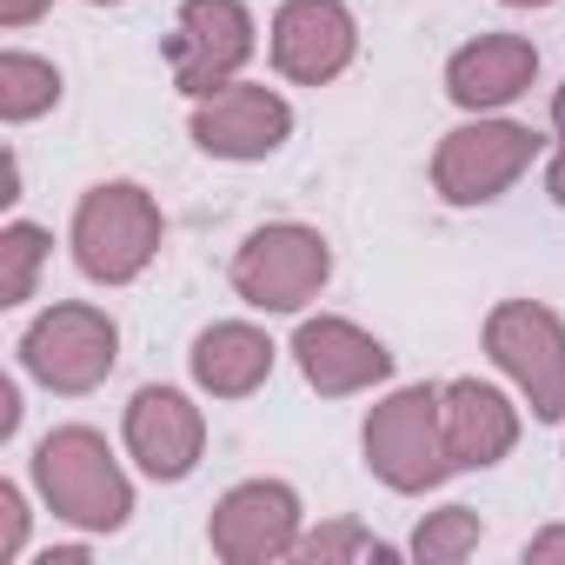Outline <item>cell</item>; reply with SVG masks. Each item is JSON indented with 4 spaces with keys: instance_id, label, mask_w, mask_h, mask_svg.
Instances as JSON below:
<instances>
[{
    "instance_id": "obj_18",
    "label": "cell",
    "mask_w": 565,
    "mask_h": 565,
    "mask_svg": "<svg viewBox=\"0 0 565 565\" xmlns=\"http://www.w3.org/2000/svg\"><path fill=\"white\" fill-rule=\"evenodd\" d=\"M47 253H54L47 226H34V220H8V226H0V307L34 300V279H41Z\"/></svg>"
},
{
    "instance_id": "obj_1",
    "label": "cell",
    "mask_w": 565,
    "mask_h": 565,
    "mask_svg": "<svg viewBox=\"0 0 565 565\" xmlns=\"http://www.w3.org/2000/svg\"><path fill=\"white\" fill-rule=\"evenodd\" d=\"M34 492L81 532H120L134 519V479L94 426H54L34 446Z\"/></svg>"
},
{
    "instance_id": "obj_21",
    "label": "cell",
    "mask_w": 565,
    "mask_h": 565,
    "mask_svg": "<svg viewBox=\"0 0 565 565\" xmlns=\"http://www.w3.org/2000/svg\"><path fill=\"white\" fill-rule=\"evenodd\" d=\"M28 545V499L21 486H0V558H21Z\"/></svg>"
},
{
    "instance_id": "obj_3",
    "label": "cell",
    "mask_w": 565,
    "mask_h": 565,
    "mask_svg": "<svg viewBox=\"0 0 565 565\" xmlns=\"http://www.w3.org/2000/svg\"><path fill=\"white\" fill-rule=\"evenodd\" d=\"M366 472L386 492H433L452 459H446V419H439V386H399L366 413Z\"/></svg>"
},
{
    "instance_id": "obj_25",
    "label": "cell",
    "mask_w": 565,
    "mask_h": 565,
    "mask_svg": "<svg viewBox=\"0 0 565 565\" xmlns=\"http://www.w3.org/2000/svg\"><path fill=\"white\" fill-rule=\"evenodd\" d=\"M14 426H21V393H14V380H0V439Z\"/></svg>"
},
{
    "instance_id": "obj_4",
    "label": "cell",
    "mask_w": 565,
    "mask_h": 565,
    "mask_svg": "<svg viewBox=\"0 0 565 565\" xmlns=\"http://www.w3.org/2000/svg\"><path fill=\"white\" fill-rule=\"evenodd\" d=\"M327 279H333V246L320 226L300 220H273L246 233L233 253V294L253 313H300L307 300H320Z\"/></svg>"
},
{
    "instance_id": "obj_5",
    "label": "cell",
    "mask_w": 565,
    "mask_h": 565,
    "mask_svg": "<svg viewBox=\"0 0 565 565\" xmlns=\"http://www.w3.org/2000/svg\"><path fill=\"white\" fill-rule=\"evenodd\" d=\"M486 353L519 386L532 419H565V320L539 300H499L486 313Z\"/></svg>"
},
{
    "instance_id": "obj_23",
    "label": "cell",
    "mask_w": 565,
    "mask_h": 565,
    "mask_svg": "<svg viewBox=\"0 0 565 565\" xmlns=\"http://www.w3.org/2000/svg\"><path fill=\"white\" fill-rule=\"evenodd\" d=\"M565 558V525H545L539 539H525V565H558Z\"/></svg>"
},
{
    "instance_id": "obj_14",
    "label": "cell",
    "mask_w": 565,
    "mask_h": 565,
    "mask_svg": "<svg viewBox=\"0 0 565 565\" xmlns=\"http://www.w3.org/2000/svg\"><path fill=\"white\" fill-rule=\"evenodd\" d=\"M439 419H446L452 472H486V466L512 459V446H519V406L486 380H446L439 386Z\"/></svg>"
},
{
    "instance_id": "obj_16",
    "label": "cell",
    "mask_w": 565,
    "mask_h": 565,
    "mask_svg": "<svg viewBox=\"0 0 565 565\" xmlns=\"http://www.w3.org/2000/svg\"><path fill=\"white\" fill-rule=\"evenodd\" d=\"M273 360H279V347H273L259 327H246V320L206 327V333L193 340V353H186L193 386L213 393V399H253V393L273 380Z\"/></svg>"
},
{
    "instance_id": "obj_24",
    "label": "cell",
    "mask_w": 565,
    "mask_h": 565,
    "mask_svg": "<svg viewBox=\"0 0 565 565\" xmlns=\"http://www.w3.org/2000/svg\"><path fill=\"white\" fill-rule=\"evenodd\" d=\"M47 14V0H0V28H34Z\"/></svg>"
},
{
    "instance_id": "obj_6",
    "label": "cell",
    "mask_w": 565,
    "mask_h": 565,
    "mask_svg": "<svg viewBox=\"0 0 565 565\" xmlns=\"http://www.w3.org/2000/svg\"><path fill=\"white\" fill-rule=\"evenodd\" d=\"M21 366H28V380H41L47 393L81 399V393H94V386L120 366V327H114L100 307H87V300H61V307H47V313L21 333Z\"/></svg>"
},
{
    "instance_id": "obj_8",
    "label": "cell",
    "mask_w": 565,
    "mask_h": 565,
    "mask_svg": "<svg viewBox=\"0 0 565 565\" xmlns=\"http://www.w3.org/2000/svg\"><path fill=\"white\" fill-rule=\"evenodd\" d=\"M539 153V134L519 127V120H466L439 140L433 153V186L446 206H492Z\"/></svg>"
},
{
    "instance_id": "obj_7",
    "label": "cell",
    "mask_w": 565,
    "mask_h": 565,
    "mask_svg": "<svg viewBox=\"0 0 565 565\" xmlns=\"http://www.w3.org/2000/svg\"><path fill=\"white\" fill-rule=\"evenodd\" d=\"M253 47H259V28H253V8H246V0H180L173 34H167L173 87H180L186 100L220 94V87L239 81V67L253 61Z\"/></svg>"
},
{
    "instance_id": "obj_26",
    "label": "cell",
    "mask_w": 565,
    "mask_h": 565,
    "mask_svg": "<svg viewBox=\"0 0 565 565\" xmlns=\"http://www.w3.org/2000/svg\"><path fill=\"white\" fill-rule=\"evenodd\" d=\"M505 8H552V0H505Z\"/></svg>"
},
{
    "instance_id": "obj_27",
    "label": "cell",
    "mask_w": 565,
    "mask_h": 565,
    "mask_svg": "<svg viewBox=\"0 0 565 565\" xmlns=\"http://www.w3.org/2000/svg\"><path fill=\"white\" fill-rule=\"evenodd\" d=\"M87 8H120V0H87Z\"/></svg>"
},
{
    "instance_id": "obj_10",
    "label": "cell",
    "mask_w": 565,
    "mask_h": 565,
    "mask_svg": "<svg viewBox=\"0 0 565 565\" xmlns=\"http://www.w3.org/2000/svg\"><path fill=\"white\" fill-rule=\"evenodd\" d=\"M360 61V21L347 0H279L273 14V67L294 87H327Z\"/></svg>"
},
{
    "instance_id": "obj_11",
    "label": "cell",
    "mask_w": 565,
    "mask_h": 565,
    "mask_svg": "<svg viewBox=\"0 0 565 565\" xmlns=\"http://www.w3.org/2000/svg\"><path fill=\"white\" fill-rule=\"evenodd\" d=\"M294 140V107L287 94L233 81L206 100H193V147L213 160H266Z\"/></svg>"
},
{
    "instance_id": "obj_9",
    "label": "cell",
    "mask_w": 565,
    "mask_h": 565,
    "mask_svg": "<svg viewBox=\"0 0 565 565\" xmlns=\"http://www.w3.org/2000/svg\"><path fill=\"white\" fill-rule=\"evenodd\" d=\"M206 545L226 565H266V558H294L300 545V492L287 479H239L213 519H206Z\"/></svg>"
},
{
    "instance_id": "obj_12",
    "label": "cell",
    "mask_w": 565,
    "mask_h": 565,
    "mask_svg": "<svg viewBox=\"0 0 565 565\" xmlns=\"http://www.w3.org/2000/svg\"><path fill=\"white\" fill-rule=\"evenodd\" d=\"M120 433H127L134 466H140L147 479H160V486H180V479L200 466V452H206V413H200L180 386H140V393L127 399Z\"/></svg>"
},
{
    "instance_id": "obj_22",
    "label": "cell",
    "mask_w": 565,
    "mask_h": 565,
    "mask_svg": "<svg viewBox=\"0 0 565 565\" xmlns=\"http://www.w3.org/2000/svg\"><path fill=\"white\" fill-rule=\"evenodd\" d=\"M545 193L565 206V87L552 94V167H545Z\"/></svg>"
},
{
    "instance_id": "obj_13",
    "label": "cell",
    "mask_w": 565,
    "mask_h": 565,
    "mask_svg": "<svg viewBox=\"0 0 565 565\" xmlns=\"http://www.w3.org/2000/svg\"><path fill=\"white\" fill-rule=\"evenodd\" d=\"M294 360H300V373H307V386H313L320 399H353V393L393 380V353H386L366 327H353V320H340V313L300 320Z\"/></svg>"
},
{
    "instance_id": "obj_19",
    "label": "cell",
    "mask_w": 565,
    "mask_h": 565,
    "mask_svg": "<svg viewBox=\"0 0 565 565\" xmlns=\"http://www.w3.org/2000/svg\"><path fill=\"white\" fill-rule=\"evenodd\" d=\"M479 539H486V519H479L472 505H439V512L419 519L413 558H419V565H459L466 552H479Z\"/></svg>"
},
{
    "instance_id": "obj_17",
    "label": "cell",
    "mask_w": 565,
    "mask_h": 565,
    "mask_svg": "<svg viewBox=\"0 0 565 565\" xmlns=\"http://www.w3.org/2000/svg\"><path fill=\"white\" fill-rule=\"evenodd\" d=\"M54 107H61V67H54V61L21 54V47L0 54V120H8V127H28V120H41V114H54Z\"/></svg>"
},
{
    "instance_id": "obj_15",
    "label": "cell",
    "mask_w": 565,
    "mask_h": 565,
    "mask_svg": "<svg viewBox=\"0 0 565 565\" xmlns=\"http://www.w3.org/2000/svg\"><path fill=\"white\" fill-rule=\"evenodd\" d=\"M539 74V47L525 34H479L446 61V94L466 114H499L512 107Z\"/></svg>"
},
{
    "instance_id": "obj_2",
    "label": "cell",
    "mask_w": 565,
    "mask_h": 565,
    "mask_svg": "<svg viewBox=\"0 0 565 565\" xmlns=\"http://www.w3.org/2000/svg\"><path fill=\"white\" fill-rule=\"evenodd\" d=\"M160 239H167V220H160V200L140 180L87 186L81 206H74V226H67L74 266L94 279V287H134V279L153 266Z\"/></svg>"
},
{
    "instance_id": "obj_20",
    "label": "cell",
    "mask_w": 565,
    "mask_h": 565,
    "mask_svg": "<svg viewBox=\"0 0 565 565\" xmlns=\"http://www.w3.org/2000/svg\"><path fill=\"white\" fill-rule=\"evenodd\" d=\"M294 558H307V565H340V558H393V545H386V539H373V532H366V525H353V519H333V525H320V532H300Z\"/></svg>"
}]
</instances>
